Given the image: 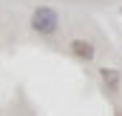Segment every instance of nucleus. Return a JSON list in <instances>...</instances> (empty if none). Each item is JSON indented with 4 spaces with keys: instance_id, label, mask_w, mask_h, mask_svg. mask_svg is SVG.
I'll list each match as a JSON object with an SVG mask.
<instances>
[{
    "instance_id": "obj_1",
    "label": "nucleus",
    "mask_w": 122,
    "mask_h": 116,
    "mask_svg": "<svg viewBox=\"0 0 122 116\" xmlns=\"http://www.w3.org/2000/svg\"><path fill=\"white\" fill-rule=\"evenodd\" d=\"M60 26V14L54 11V9H48V6H40V9H34V14H31V29L37 31V34H54Z\"/></svg>"
},
{
    "instance_id": "obj_2",
    "label": "nucleus",
    "mask_w": 122,
    "mask_h": 116,
    "mask_svg": "<svg viewBox=\"0 0 122 116\" xmlns=\"http://www.w3.org/2000/svg\"><path fill=\"white\" fill-rule=\"evenodd\" d=\"M71 54L80 59H85V62H91L94 59V45L88 40H71Z\"/></svg>"
},
{
    "instance_id": "obj_3",
    "label": "nucleus",
    "mask_w": 122,
    "mask_h": 116,
    "mask_svg": "<svg viewBox=\"0 0 122 116\" xmlns=\"http://www.w3.org/2000/svg\"><path fill=\"white\" fill-rule=\"evenodd\" d=\"M99 74H102V79H105V85L111 88V91H117V88H119L122 77H119V71H117V68H108V65H102V68H99Z\"/></svg>"
}]
</instances>
